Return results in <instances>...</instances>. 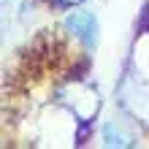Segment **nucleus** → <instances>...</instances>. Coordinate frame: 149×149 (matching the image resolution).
I'll list each match as a JSON object with an SVG mask.
<instances>
[{"label": "nucleus", "mask_w": 149, "mask_h": 149, "mask_svg": "<svg viewBox=\"0 0 149 149\" xmlns=\"http://www.w3.org/2000/svg\"><path fill=\"white\" fill-rule=\"evenodd\" d=\"M65 30H71L76 38H81L87 46H92L98 41V22H95L92 14L87 11H79V14H71L65 19Z\"/></svg>", "instance_id": "obj_1"}, {"label": "nucleus", "mask_w": 149, "mask_h": 149, "mask_svg": "<svg viewBox=\"0 0 149 149\" xmlns=\"http://www.w3.org/2000/svg\"><path fill=\"white\" fill-rule=\"evenodd\" d=\"M60 3H65V6H73V3H81V0H60Z\"/></svg>", "instance_id": "obj_3"}, {"label": "nucleus", "mask_w": 149, "mask_h": 149, "mask_svg": "<svg viewBox=\"0 0 149 149\" xmlns=\"http://www.w3.org/2000/svg\"><path fill=\"white\" fill-rule=\"evenodd\" d=\"M103 141H106L109 146H127L130 138L122 133V130H117L114 125H106V127H103Z\"/></svg>", "instance_id": "obj_2"}]
</instances>
